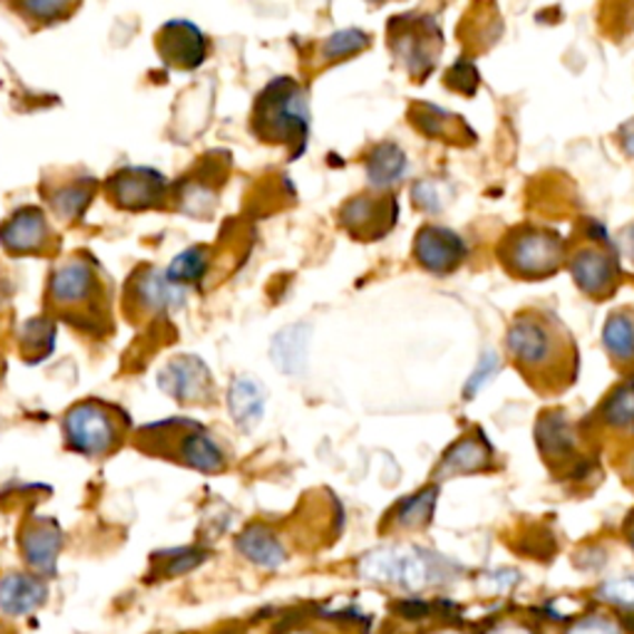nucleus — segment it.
I'll return each mask as SVG.
<instances>
[{
    "label": "nucleus",
    "instance_id": "obj_1",
    "mask_svg": "<svg viewBox=\"0 0 634 634\" xmlns=\"http://www.w3.org/2000/svg\"><path fill=\"white\" fill-rule=\"evenodd\" d=\"M506 348L523 380L543 397L563 394L577 380V344L548 310L518 313L508 328Z\"/></svg>",
    "mask_w": 634,
    "mask_h": 634
},
{
    "label": "nucleus",
    "instance_id": "obj_2",
    "mask_svg": "<svg viewBox=\"0 0 634 634\" xmlns=\"http://www.w3.org/2000/svg\"><path fill=\"white\" fill-rule=\"evenodd\" d=\"M48 310L87 335H105L109 330V291L92 259L75 255L52 273Z\"/></svg>",
    "mask_w": 634,
    "mask_h": 634
},
{
    "label": "nucleus",
    "instance_id": "obj_3",
    "mask_svg": "<svg viewBox=\"0 0 634 634\" xmlns=\"http://www.w3.org/2000/svg\"><path fill=\"white\" fill-rule=\"evenodd\" d=\"M253 135L265 144H283L300 157L310 135L308 95L293 77H277L255 97L251 115Z\"/></svg>",
    "mask_w": 634,
    "mask_h": 634
},
{
    "label": "nucleus",
    "instance_id": "obj_4",
    "mask_svg": "<svg viewBox=\"0 0 634 634\" xmlns=\"http://www.w3.org/2000/svg\"><path fill=\"white\" fill-rule=\"evenodd\" d=\"M135 447L154 459H166L188 469L218 474L226 469V456L204 425L194 419L174 417L147 425L137 431Z\"/></svg>",
    "mask_w": 634,
    "mask_h": 634
},
{
    "label": "nucleus",
    "instance_id": "obj_5",
    "mask_svg": "<svg viewBox=\"0 0 634 634\" xmlns=\"http://www.w3.org/2000/svg\"><path fill=\"white\" fill-rule=\"evenodd\" d=\"M360 575L372 583H387L411 589H425L453 577V565H449L437 553L397 545V548H380L367 553L360 560Z\"/></svg>",
    "mask_w": 634,
    "mask_h": 634
},
{
    "label": "nucleus",
    "instance_id": "obj_6",
    "mask_svg": "<svg viewBox=\"0 0 634 634\" xmlns=\"http://www.w3.org/2000/svg\"><path fill=\"white\" fill-rule=\"evenodd\" d=\"M496 255L518 281H545L565 265V243L555 231L523 224L500 238Z\"/></svg>",
    "mask_w": 634,
    "mask_h": 634
},
{
    "label": "nucleus",
    "instance_id": "obj_7",
    "mask_svg": "<svg viewBox=\"0 0 634 634\" xmlns=\"http://www.w3.org/2000/svg\"><path fill=\"white\" fill-rule=\"evenodd\" d=\"M62 429L72 451L82 456H107L125 439L129 417L115 404L85 399L65 414Z\"/></svg>",
    "mask_w": 634,
    "mask_h": 634
},
{
    "label": "nucleus",
    "instance_id": "obj_8",
    "mask_svg": "<svg viewBox=\"0 0 634 634\" xmlns=\"http://www.w3.org/2000/svg\"><path fill=\"white\" fill-rule=\"evenodd\" d=\"M389 46L414 80H425L441 55V30L431 18L404 16L389 23Z\"/></svg>",
    "mask_w": 634,
    "mask_h": 634
},
{
    "label": "nucleus",
    "instance_id": "obj_9",
    "mask_svg": "<svg viewBox=\"0 0 634 634\" xmlns=\"http://www.w3.org/2000/svg\"><path fill=\"white\" fill-rule=\"evenodd\" d=\"M109 202L125 211H149L166 206L169 179L149 166H125L105 184Z\"/></svg>",
    "mask_w": 634,
    "mask_h": 634
},
{
    "label": "nucleus",
    "instance_id": "obj_10",
    "mask_svg": "<svg viewBox=\"0 0 634 634\" xmlns=\"http://www.w3.org/2000/svg\"><path fill=\"white\" fill-rule=\"evenodd\" d=\"M157 384L182 404H208L214 397V377L206 362L194 354H179L166 362L157 372Z\"/></svg>",
    "mask_w": 634,
    "mask_h": 634
},
{
    "label": "nucleus",
    "instance_id": "obj_11",
    "mask_svg": "<svg viewBox=\"0 0 634 634\" xmlns=\"http://www.w3.org/2000/svg\"><path fill=\"white\" fill-rule=\"evenodd\" d=\"M182 298L184 287L172 285L166 273L149 269V265L135 271L125 285V310L135 320L144 315H164L169 308L182 305Z\"/></svg>",
    "mask_w": 634,
    "mask_h": 634
},
{
    "label": "nucleus",
    "instance_id": "obj_12",
    "mask_svg": "<svg viewBox=\"0 0 634 634\" xmlns=\"http://www.w3.org/2000/svg\"><path fill=\"white\" fill-rule=\"evenodd\" d=\"M0 243L10 255H48L58 251V241L38 206L18 208L0 226Z\"/></svg>",
    "mask_w": 634,
    "mask_h": 634
},
{
    "label": "nucleus",
    "instance_id": "obj_13",
    "mask_svg": "<svg viewBox=\"0 0 634 634\" xmlns=\"http://www.w3.org/2000/svg\"><path fill=\"white\" fill-rule=\"evenodd\" d=\"M394 196H354L340 208V224L358 241H380L397 224Z\"/></svg>",
    "mask_w": 634,
    "mask_h": 634
},
{
    "label": "nucleus",
    "instance_id": "obj_14",
    "mask_svg": "<svg viewBox=\"0 0 634 634\" xmlns=\"http://www.w3.org/2000/svg\"><path fill=\"white\" fill-rule=\"evenodd\" d=\"M18 543L32 573L40 577H52L58 573V558L62 550V528L58 526V520L30 516L20 526Z\"/></svg>",
    "mask_w": 634,
    "mask_h": 634
},
{
    "label": "nucleus",
    "instance_id": "obj_15",
    "mask_svg": "<svg viewBox=\"0 0 634 634\" xmlns=\"http://www.w3.org/2000/svg\"><path fill=\"white\" fill-rule=\"evenodd\" d=\"M157 52L174 70H196L208 55V40L188 20H169L157 30Z\"/></svg>",
    "mask_w": 634,
    "mask_h": 634
},
{
    "label": "nucleus",
    "instance_id": "obj_16",
    "mask_svg": "<svg viewBox=\"0 0 634 634\" xmlns=\"http://www.w3.org/2000/svg\"><path fill=\"white\" fill-rule=\"evenodd\" d=\"M464 238L443 226H425L414 238V261L433 275L453 273L466 261Z\"/></svg>",
    "mask_w": 634,
    "mask_h": 634
},
{
    "label": "nucleus",
    "instance_id": "obj_17",
    "mask_svg": "<svg viewBox=\"0 0 634 634\" xmlns=\"http://www.w3.org/2000/svg\"><path fill=\"white\" fill-rule=\"evenodd\" d=\"M570 273L581 291L593 300H605L617 291L620 285V269L612 253L585 246L570 259Z\"/></svg>",
    "mask_w": 634,
    "mask_h": 634
},
{
    "label": "nucleus",
    "instance_id": "obj_18",
    "mask_svg": "<svg viewBox=\"0 0 634 634\" xmlns=\"http://www.w3.org/2000/svg\"><path fill=\"white\" fill-rule=\"evenodd\" d=\"M50 587L36 573H8L0 581V612L8 617H26L48 603Z\"/></svg>",
    "mask_w": 634,
    "mask_h": 634
},
{
    "label": "nucleus",
    "instance_id": "obj_19",
    "mask_svg": "<svg viewBox=\"0 0 634 634\" xmlns=\"http://www.w3.org/2000/svg\"><path fill=\"white\" fill-rule=\"evenodd\" d=\"M494 451L488 447V441L481 437V431H476L474 437H464L453 443V447L443 453V459L439 461L437 478H449L456 474H476L486 471L491 466Z\"/></svg>",
    "mask_w": 634,
    "mask_h": 634
},
{
    "label": "nucleus",
    "instance_id": "obj_20",
    "mask_svg": "<svg viewBox=\"0 0 634 634\" xmlns=\"http://www.w3.org/2000/svg\"><path fill=\"white\" fill-rule=\"evenodd\" d=\"M538 447L543 453V461L550 466L558 464H575L577 461V433L567 425L563 414H543L538 421Z\"/></svg>",
    "mask_w": 634,
    "mask_h": 634
},
{
    "label": "nucleus",
    "instance_id": "obj_21",
    "mask_svg": "<svg viewBox=\"0 0 634 634\" xmlns=\"http://www.w3.org/2000/svg\"><path fill=\"white\" fill-rule=\"evenodd\" d=\"M236 548L243 558L251 560L253 565L265 567V570H277V567L287 560L283 543L277 540L275 533L265 528L263 523H253V526L243 528L241 536L236 538Z\"/></svg>",
    "mask_w": 634,
    "mask_h": 634
},
{
    "label": "nucleus",
    "instance_id": "obj_22",
    "mask_svg": "<svg viewBox=\"0 0 634 634\" xmlns=\"http://www.w3.org/2000/svg\"><path fill=\"white\" fill-rule=\"evenodd\" d=\"M308 344H310V325L295 322V325L283 328L271 342V360L277 370L285 374H303L308 362Z\"/></svg>",
    "mask_w": 634,
    "mask_h": 634
},
{
    "label": "nucleus",
    "instance_id": "obj_23",
    "mask_svg": "<svg viewBox=\"0 0 634 634\" xmlns=\"http://www.w3.org/2000/svg\"><path fill=\"white\" fill-rule=\"evenodd\" d=\"M603 342L617 370H634V308L615 310L607 318Z\"/></svg>",
    "mask_w": 634,
    "mask_h": 634
},
{
    "label": "nucleus",
    "instance_id": "obj_24",
    "mask_svg": "<svg viewBox=\"0 0 634 634\" xmlns=\"http://www.w3.org/2000/svg\"><path fill=\"white\" fill-rule=\"evenodd\" d=\"M265 389L261 382H255L253 377H236L228 389V409L233 421L241 429H253L263 419L265 411Z\"/></svg>",
    "mask_w": 634,
    "mask_h": 634
},
{
    "label": "nucleus",
    "instance_id": "obj_25",
    "mask_svg": "<svg viewBox=\"0 0 634 634\" xmlns=\"http://www.w3.org/2000/svg\"><path fill=\"white\" fill-rule=\"evenodd\" d=\"M95 192H97V182L92 176H77L72 182L46 188V196L55 214L62 216L65 221H75L85 214L87 206H90Z\"/></svg>",
    "mask_w": 634,
    "mask_h": 634
},
{
    "label": "nucleus",
    "instance_id": "obj_26",
    "mask_svg": "<svg viewBox=\"0 0 634 634\" xmlns=\"http://www.w3.org/2000/svg\"><path fill=\"white\" fill-rule=\"evenodd\" d=\"M407 172V154L394 142H382L367 157V179L372 186L382 188L402 179Z\"/></svg>",
    "mask_w": 634,
    "mask_h": 634
},
{
    "label": "nucleus",
    "instance_id": "obj_27",
    "mask_svg": "<svg viewBox=\"0 0 634 634\" xmlns=\"http://www.w3.org/2000/svg\"><path fill=\"white\" fill-rule=\"evenodd\" d=\"M409 117L421 131H425V135L439 137L443 142L447 139H466V135H469V127H466L459 117L443 113V109L433 107V105H414L411 107Z\"/></svg>",
    "mask_w": 634,
    "mask_h": 634
},
{
    "label": "nucleus",
    "instance_id": "obj_28",
    "mask_svg": "<svg viewBox=\"0 0 634 634\" xmlns=\"http://www.w3.org/2000/svg\"><path fill=\"white\" fill-rule=\"evenodd\" d=\"M437 494H439V488L429 486V488H425V491H419L414 496L399 500L392 514H389V520H392V526L399 528V530L425 528L427 523L431 520V516H433V506H437Z\"/></svg>",
    "mask_w": 634,
    "mask_h": 634
},
{
    "label": "nucleus",
    "instance_id": "obj_29",
    "mask_svg": "<svg viewBox=\"0 0 634 634\" xmlns=\"http://www.w3.org/2000/svg\"><path fill=\"white\" fill-rule=\"evenodd\" d=\"M597 417L603 425L612 429H632L634 427V382H620L599 404Z\"/></svg>",
    "mask_w": 634,
    "mask_h": 634
},
{
    "label": "nucleus",
    "instance_id": "obj_30",
    "mask_svg": "<svg viewBox=\"0 0 634 634\" xmlns=\"http://www.w3.org/2000/svg\"><path fill=\"white\" fill-rule=\"evenodd\" d=\"M55 348V322L50 318L30 320L20 330V352L26 362L46 360Z\"/></svg>",
    "mask_w": 634,
    "mask_h": 634
},
{
    "label": "nucleus",
    "instance_id": "obj_31",
    "mask_svg": "<svg viewBox=\"0 0 634 634\" xmlns=\"http://www.w3.org/2000/svg\"><path fill=\"white\" fill-rule=\"evenodd\" d=\"M208 263H211L208 248L194 246V248H188V251L176 255L174 263L169 265V271H166V277H169V283L176 287L194 285L206 275Z\"/></svg>",
    "mask_w": 634,
    "mask_h": 634
},
{
    "label": "nucleus",
    "instance_id": "obj_32",
    "mask_svg": "<svg viewBox=\"0 0 634 634\" xmlns=\"http://www.w3.org/2000/svg\"><path fill=\"white\" fill-rule=\"evenodd\" d=\"M364 48H370V36L367 32L350 28V30H338L335 36H330L322 46V58L328 62L352 58V55L362 52Z\"/></svg>",
    "mask_w": 634,
    "mask_h": 634
},
{
    "label": "nucleus",
    "instance_id": "obj_33",
    "mask_svg": "<svg viewBox=\"0 0 634 634\" xmlns=\"http://www.w3.org/2000/svg\"><path fill=\"white\" fill-rule=\"evenodd\" d=\"M159 558V567L164 577H176V575H186L196 570L202 565L208 553L204 548H174V550H162L157 553Z\"/></svg>",
    "mask_w": 634,
    "mask_h": 634
},
{
    "label": "nucleus",
    "instance_id": "obj_34",
    "mask_svg": "<svg viewBox=\"0 0 634 634\" xmlns=\"http://www.w3.org/2000/svg\"><path fill=\"white\" fill-rule=\"evenodd\" d=\"M77 6L60 3V0H28V3L16 6L20 13L30 16L32 20H42V23H55V20L68 18Z\"/></svg>",
    "mask_w": 634,
    "mask_h": 634
},
{
    "label": "nucleus",
    "instance_id": "obj_35",
    "mask_svg": "<svg viewBox=\"0 0 634 634\" xmlns=\"http://www.w3.org/2000/svg\"><path fill=\"white\" fill-rule=\"evenodd\" d=\"M498 364H500V360L496 358V352H486L481 362H478V367L474 370V374L469 377V382H466V387H464V399H474V394L481 392V387L486 382H491V377L496 374Z\"/></svg>",
    "mask_w": 634,
    "mask_h": 634
},
{
    "label": "nucleus",
    "instance_id": "obj_36",
    "mask_svg": "<svg viewBox=\"0 0 634 634\" xmlns=\"http://www.w3.org/2000/svg\"><path fill=\"white\" fill-rule=\"evenodd\" d=\"M447 85L451 87V90H459V92H466V95H474L476 92V87H478V72L471 62H456L453 68L449 70L447 75Z\"/></svg>",
    "mask_w": 634,
    "mask_h": 634
},
{
    "label": "nucleus",
    "instance_id": "obj_37",
    "mask_svg": "<svg viewBox=\"0 0 634 634\" xmlns=\"http://www.w3.org/2000/svg\"><path fill=\"white\" fill-rule=\"evenodd\" d=\"M599 597L609 603L634 609V577H622V581H609L599 587Z\"/></svg>",
    "mask_w": 634,
    "mask_h": 634
},
{
    "label": "nucleus",
    "instance_id": "obj_38",
    "mask_svg": "<svg viewBox=\"0 0 634 634\" xmlns=\"http://www.w3.org/2000/svg\"><path fill=\"white\" fill-rule=\"evenodd\" d=\"M414 204L419 208H425L429 211V214H433V211H439L441 208V198L437 194V188H433V184H427V182H421L414 186Z\"/></svg>",
    "mask_w": 634,
    "mask_h": 634
},
{
    "label": "nucleus",
    "instance_id": "obj_39",
    "mask_svg": "<svg viewBox=\"0 0 634 634\" xmlns=\"http://www.w3.org/2000/svg\"><path fill=\"white\" fill-rule=\"evenodd\" d=\"M570 634H617V630L609 620L593 617V620H585L577 627H573Z\"/></svg>",
    "mask_w": 634,
    "mask_h": 634
},
{
    "label": "nucleus",
    "instance_id": "obj_40",
    "mask_svg": "<svg viewBox=\"0 0 634 634\" xmlns=\"http://www.w3.org/2000/svg\"><path fill=\"white\" fill-rule=\"evenodd\" d=\"M620 142H622V149H625V154L634 157V119H630L627 125H622Z\"/></svg>",
    "mask_w": 634,
    "mask_h": 634
},
{
    "label": "nucleus",
    "instance_id": "obj_41",
    "mask_svg": "<svg viewBox=\"0 0 634 634\" xmlns=\"http://www.w3.org/2000/svg\"><path fill=\"white\" fill-rule=\"evenodd\" d=\"M8 298H10V281L3 273H0V308L8 303Z\"/></svg>",
    "mask_w": 634,
    "mask_h": 634
},
{
    "label": "nucleus",
    "instance_id": "obj_42",
    "mask_svg": "<svg viewBox=\"0 0 634 634\" xmlns=\"http://www.w3.org/2000/svg\"><path fill=\"white\" fill-rule=\"evenodd\" d=\"M625 248L630 253V259L634 261V226L627 228V233H625Z\"/></svg>",
    "mask_w": 634,
    "mask_h": 634
},
{
    "label": "nucleus",
    "instance_id": "obj_43",
    "mask_svg": "<svg viewBox=\"0 0 634 634\" xmlns=\"http://www.w3.org/2000/svg\"><path fill=\"white\" fill-rule=\"evenodd\" d=\"M625 478H627V484L634 488V453H630V459H627V471H625Z\"/></svg>",
    "mask_w": 634,
    "mask_h": 634
},
{
    "label": "nucleus",
    "instance_id": "obj_44",
    "mask_svg": "<svg viewBox=\"0 0 634 634\" xmlns=\"http://www.w3.org/2000/svg\"><path fill=\"white\" fill-rule=\"evenodd\" d=\"M630 543H632V548H634V516L630 520Z\"/></svg>",
    "mask_w": 634,
    "mask_h": 634
},
{
    "label": "nucleus",
    "instance_id": "obj_45",
    "mask_svg": "<svg viewBox=\"0 0 634 634\" xmlns=\"http://www.w3.org/2000/svg\"><path fill=\"white\" fill-rule=\"evenodd\" d=\"M291 634H305V632H291Z\"/></svg>",
    "mask_w": 634,
    "mask_h": 634
},
{
    "label": "nucleus",
    "instance_id": "obj_46",
    "mask_svg": "<svg viewBox=\"0 0 634 634\" xmlns=\"http://www.w3.org/2000/svg\"><path fill=\"white\" fill-rule=\"evenodd\" d=\"M0 634H6V632H3V630H0Z\"/></svg>",
    "mask_w": 634,
    "mask_h": 634
}]
</instances>
